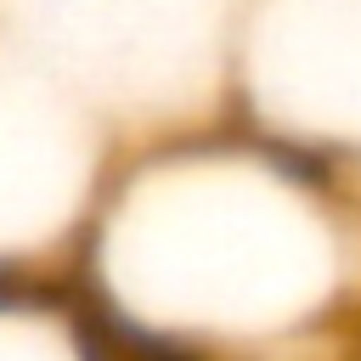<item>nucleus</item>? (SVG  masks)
Here are the masks:
<instances>
[{"label": "nucleus", "instance_id": "7ed1b4c3", "mask_svg": "<svg viewBox=\"0 0 361 361\" xmlns=\"http://www.w3.org/2000/svg\"><path fill=\"white\" fill-rule=\"evenodd\" d=\"M0 361H113L68 276H0Z\"/></svg>", "mask_w": 361, "mask_h": 361}, {"label": "nucleus", "instance_id": "f257e3e1", "mask_svg": "<svg viewBox=\"0 0 361 361\" xmlns=\"http://www.w3.org/2000/svg\"><path fill=\"white\" fill-rule=\"evenodd\" d=\"M62 276L113 361H305L361 327V186L175 113L118 135Z\"/></svg>", "mask_w": 361, "mask_h": 361}, {"label": "nucleus", "instance_id": "f03ea898", "mask_svg": "<svg viewBox=\"0 0 361 361\" xmlns=\"http://www.w3.org/2000/svg\"><path fill=\"white\" fill-rule=\"evenodd\" d=\"M124 124L0 11V276H62Z\"/></svg>", "mask_w": 361, "mask_h": 361}]
</instances>
